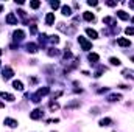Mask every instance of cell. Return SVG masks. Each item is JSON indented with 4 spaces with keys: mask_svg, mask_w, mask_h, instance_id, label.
Here are the masks:
<instances>
[{
    "mask_svg": "<svg viewBox=\"0 0 134 132\" xmlns=\"http://www.w3.org/2000/svg\"><path fill=\"white\" fill-rule=\"evenodd\" d=\"M78 42H80V45H81L83 50H91V48H92V44H91L86 37H83V36L78 37Z\"/></svg>",
    "mask_w": 134,
    "mask_h": 132,
    "instance_id": "cell-1",
    "label": "cell"
},
{
    "mask_svg": "<svg viewBox=\"0 0 134 132\" xmlns=\"http://www.w3.org/2000/svg\"><path fill=\"white\" fill-rule=\"evenodd\" d=\"M6 23L8 25H17V17H16V14L14 13H9L8 16H6Z\"/></svg>",
    "mask_w": 134,
    "mask_h": 132,
    "instance_id": "cell-2",
    "label": "cell"
},
{
    "mask_svg": "<svg viewBox=\"0 0 134 132\" xmlns=\"http://www.w3.org/2000/svg\"><path fill=\"white\" fill-rule=\"evenodd\" d=\"M42 117H44V112H42L41 109H34L33 112L30 113V118H31V120H41Z\"/></svg>",
    "mask_w": 134,
    "mask_h": 132,
    "instance_id": "cell-3",
    "label": "cell"
},
{
    "mask_svg": "<svg viewBox=\"0 0 134 132\" xmlns=\"http://www.w3.org/2000/svg\"><path fill=\"white\" fill-rule=\"evenodd\" d=\"M13 75H14V70H13L11 67H5V68H3V79H5V81L9 79V78H13Z\"/></svg>",
    "mask_w": 134,
    "mask_h": 132,
    "instance_id": "cell-4",
    "label": "cell"
},
{
    "mask_svg": "<svg viewBox=\"0 0 134 132\" xmlns=\"http://www.w3.org/2000/svg\"><path fill=\"white\" fill-rule=\"evenodd\" d=\"M117 44H119L120 47H130V45H131V40H128V39H125V37H120V39H117Z\"/></svg>",
    "mask_w": 134,
    "mask_h": 132,
    "instance_id": "cell-5",
    "label": "cell"
},
{
    "mask_svg": "<svg viewBox=\"0 0 134 132\" xmlns=\"http://www.w3.org/2000/svg\"><path fill=\"white\" fill-rule=\"evenodd\" d=\"M53 22H55V14L53 13H48L45 16V25H52Z\"/></svg>",
    "mask_w": 134,
    "mask_h": 132,
    "instance_id": "cell-6",
    "label": "cell"
},
{
    "mask_svg": "<svg viewBox=\"0 0 134 132\" xmlns=\"http://www.w3.org/2000/svg\"><path fill=\"white\" fill-rule=\"evenodd\" d=\"M5 124H6L8 128H16V126H17V121H16L14 118H5Z\"/></svg>",
    "mask_w": 134,
    "mask_h": 132,
    "instance_id": "cell-7",
    "label": "cell"
},
{
    "mask_svg": "<svg viewBox=\"0 0 134 132\" xmlns=\"http://www.w3.org/2000/svg\"><path fill=\"white\" fill-rule=\"evenodd\" d=\"M119 99H122V95H119V93H112V95L108 97V101H109V103H115V101H119Z\"/></svg>",
    "mask_w": 134,
    "mask_h": 132,
    "instance_id": "cell-8",
    "label": "cell"
},
{
    "mask_svg": "<svg viewBox=\"0 0 134 132\" xmlns=\"http://www.w3.org/2000/svg\"><path fill=\"white\" fill-rule=\"evenodd\" d=\"M111 124H112V120H111V118H108V117L100 120V126H101V128H104V126H111Z\"/></svg>",
    "mask_w": 134,
    "mask_h": 132,
    "instance_id": "cell-9",
    "label": "cell"
},
{
    "mask_svg": "<svg viewBox=\"0 0 134 132\" xmlns=\"http://www.w3.org/2000/svg\"><path fill=\"white\" fill-rule=\"evenodd\" d=\"M87 59L91 61V64H92V62L95 64V62H97V61L100 59V56H98L97 53H89V56H87Z\"/></svg>",
    "mask_w": 134,
    "mask_h": 132,
    "instance_id": "cell-10",
    "label": "cell"
},
{
    "mask_svg": "<svg viewBox=\"0 0 134 132\" xmlns=\"http://www.w3.org/2000/svg\"><path fill=\"white\" fill-rule=\"evenodd\" d=\"M80 106H81L80 101H72V103H67L66 109H76V107H80Z\"/></svg>",
    "mask_w": 134,
    "mask_h": 132,
    "instance_id": "cell-11",
    "label": "cell"
},
{
    "mask_svg": "<svg viewBox=\"0 0 134 132\" xmlns=\"http://www.w3.org/2000/svg\"><path fill=\"white\" fill-rule=\"evenodd\" d=\"M0 97H2V98L3 99H6V101H14V95H11V93H6V92H2V93H0Z\"/></svg>",
    "mask_w": 134,
    "mask_h": 132,
    "instance_id": "cell-12",
    "label": "cell"
},
{
    "mask_svg": "<svg viewBox=\"0 0 134 132\" xmlns=\"http://www.w3.org/2000/svg\"><path fill=\"white\" fill-rule=\"evenodd\" d=\"M13 87L16 89V90H24V84H22V81H13Z\"/></svg>",
    "mask_w": 134,
    "mask_h": 132,
    "instance_id": "cell-13",
    "label": "cell"
},
{
    "mask_svg": "<svg viewBox=\"0 0 134 132\" xmlns=\"http://www.w3.org/2000/svg\"><path fill=\"white\" fill-rule=\"evenodd\" d=\"M48 92H50V89H48V87H44V89H39V90H37V93H36V97H39V98H41V97H44V95H47Z\"/></svg>",
    "mask_w": 134,
    "mask_h": 132,
    "instance_id": "cell-14",
    "label": "cell"
},
{
    "mask_svg": "<svg viewBox=\"0 0 134 132\" xmlns=\"http://www.w3.org/2000/svg\"><path fill=\"white\" fill-rule=\"evenodd\" d=\"M83 17H84V20H87V22H91V20L95 19V16H94L92 13H89V11H86V13L83 14Z\"/></svg>",
    "mask_w": 134,
    "mask_h": 132,
    "instance_id": "cell-15",
    "label": "cell"
},
{
    "mask_svg": "<svg viewBox=\"0 0 134 132\" xmlns=\"http://www.w3.org/2000/svg\"><path fill=\"white\" fill-rule=\"evenodd\" d=\"M27 51H28V53H36V51H37V45H36V44H28V45H27Z\"/></svg>",
    "mask_w": 134,
    "mask_h": 132,
    "instance_id": "cell-16",
    "label": "cell"
},
{
    "mask_svg": "<svg viewBox=\"0 0 134 132\" xmlns=\"http://www.w3.org/2000/svg\"><path fill=\"white\" fill-rule=\"evenodd\" d=\"M61 11H63V14H64V16H70V14H72V8H70V6H67V5H63Z\"/></svg>",
    "mask_w": 134,
    "mask_h": 132,
    "instance_id": "cell-17",
    "label": "cell"
},
{
    "mask_svg": "<svg viewBox=\"0 0 134 132\" xmlns=\"http://www.w3.org/2000/svg\"><path fill=\"white\" fill-rule=\"evenodd\" d=\"M86 33L89 34L92 39H97V37H98V33H97L95 30H92V28H86Z\"/></svg>",
    "mask_w": 134,
    "mask_h": 132,
    "instance_id": "cell-18",
    "label": "cell"
},
{
    "mask_svg": "<svg viewBox=\"0 0 134 132\" xmlns=\"http://www.w3.org/2000/svg\"><path fill=\"white\" fill-rule=\"evenodd\" d=\"M24 36H25V33H24L22 30H17V31L14 33V39H16V40H22Z\"/></svg>",
    "mask_w": 134,
    "mask_h": 132,
    "instance_id": "cell-19",
    "label": "cell"
},
{
    "mask_svg": "<svg viewBox=\"0 0 134 132\" xmlns=\"http://www.w3.org/2000/svg\"><path fill=\"white\" fill-rule=\"evenodd\" d=\"M117 16H119L122 20H128V19H130V14H126L125 11H117Z\"/></svg>",
    "mask_w": 134,
    "mask_h": 132,
    "instance_id": "cell-20",
    "label": "cell"
},
{
    "mask_svg": "<svg viewBox=\"0 0 134 132\" xmlns=\"http://www.w3.org/2000/svg\"><path fill=\"white\" fill-rule=\"evenodd\" d=\"M58 109H59V104H58L56 101H52V103H50V110L55 112V110H58Z\"/></svg>",
    "mask_w": 134,
    "mask_h": 132,
    "instance_id": "cell-21",
    "label": "cell"
},
{
    "mask_svg": "<svg viewBox=\"0 0 134 132\" xmlns=\"http://www.w3.org/2000/svg\"><path fill=\"white\" fill-rule=\"evenodd\" d=\"M109 62L112 65H120V59L119 58H109Z\"/></svg>",
    "mask_w": 134,
    "mask_h": 132,
    "instance_id": "cell-22",
    "label": "cell"
},
{
    "mask_svg": "<svg viewBox=\"0 0 134 132\" xmlns=\"http://www.w3.org/2000/svg\"><path fill=\"white\" fill-rule=\"evenodd\" d=\"M39 6H41V2H37V0H36V2H30V8H33V9H37Z\"/></svg>",
    "mask_w": 134,
    "mask_h": 132,
    "instance_id": "cell-23",
    "label": "cell"
},
{
    "mask_svg": "<svg viewBox=\"0 0 134 132\" xmlns=\"http://www.w3.org/2000/svg\"><path fill=\"white\" fill-rule=\"evenodd\" d=\"M103 22H104V23H111V25H114V23H115V20H114L112 17H104V19H103Z\"/></svg>",
    "mask_w": 134,
    "mask_h": 132,
    "instance_id": "cell-24",
    "label": "cell"
},
{
    "mask_svg": "<svg viewBox=\"0 0 134 132\" xmlns=\"http://www.w3.org/2000/svg\"><path fill=\"white\" fill-rule=\"evenodd\" d=\"M125 33L128 34V36H134V27H128V28L125 30Z\"/></svg>",
    "mask_w": 134,
    "mask_h": 132,
    "instance_id": "cell-25",
    "label": "cell"
},
{
    "mask_svg": "<svg viewBox=\"0 0 134 132\" xmlns=\"http://www.w3.org/2000/svg\"><path fill=\"white\" fill-rule=\"evenodd\" d=\"M58 50L56 48H50V51H48V56H58Z\"/></svg>",
    "mask_w": 134,
    "mask_h": 132,
    "instance_id": "cell-26",
    "label": "cell"
},
{
    "mask_svg": "<svg viewBox=\"0 0 134 132\" xmlns=\"http://www.w3.org/2000/svg\"><path fill=\"white\" fill-rule=\"evenodd\" d=\"M122 73H123V76H125V78H133V76H131V71H130V70H123Z\"/></svg>",
    "mask_w": 134,
    "mask_h": 132,
    "instance_id": "cell-27",
    "label": "cell"
},
{
    "mask_svg": "<svg viewBox=\"0 0 134 132\" xmlns=\"http://www.w3.org/2000/svg\"><path fill=\"white\" fill-rule=\"evenodd\" d=\"M59 6H61L59 2H52V8H53V9H56V8H59Z\"/></svg>",
    "mask_w": 134,
    "mask_h": 132,
    "instance_id": "cell-28",
    "label": "cell"
},
{
    "mask_svg": "<svg viewBox=\"0 0 134 132\" xmlns=\"http://www.w3.org/2000/svg\"><path fill=\"white\" fill-rule=\"evenodd\" d=\"M91 113H92V115H97V113H98V107H94V109H91Z\"/></svg>",
    "mask_w": 134,
    "mask_h": 132,
    "instance_id": "cell-29",
    "label": "cell"
},
{
    "mask_svg": "<svg viewBox=\"0 0 134 132\" xmlns=\"http://www.w3.org/2000/svg\"><path fill=\"white\" fill-rule=\"evenodd\" d=\"M87 5H91V6H97V2H87Z\"/></svg>",
    "mask_w": 134,
    "mask_h": 132,
    "instance_id": "cell-30",
    "label": "cell"
},
{
    "mask_svg": "<svg viewBox=\"0 0 134 132\" xmlns=\"http://www.w3.org/2000/svg\"><path fill=\"white\" fill-rule=\"evenodd\" d=\"M108 5H109V6H115L117 3H115V2H108Z\"/></svg>",
    "mask_w": 134,
    "mask_h": 132,
    "instance_id": "cell-31",
    "label": "cell"
},
{
    "mask_svg": "<svg viewBox=\"0 0 134 132\" xmlns=\"http://www.w3.org/2000/svg\"><path fill=\"white\" fill-rule=\"evenodd\" d=\"M0 107H5V103H2V101H0Z\"/></svg>",
    "mask_w": 134,
    "mask_h": 132,
    "instance_id": "cell-32",
    "label": "cell"
},
{
    "mask_svg": "<svg viewBox=\"0 0 134 132\" xmlns=\"http://www.w3.org/2000/svg\"><path fill=\"white\" fill-rule=\"evenodd\" d=\"M2 9H3V6H2V5H0V11H2Z\"/></svg>",
    "mask_w": 134,
    "mask_h": 132,
    "instance_id": "cell-33",
    "label": "cell"
},
{
    "mask_svg": "<svg viewBox=\"0 0 134 132\" xmlns=\"http://www.w3.org/2000/svg\"><path fill=\"white\" fill-rule=\"evenodd\" d=\"M131 61H134V56H133V58H131Z\"/></svg>",
    "mask_w": 134,
    "mask_h": 132,
    "instance_id": "cell-34",
    "label": "cell"
},
{
    "mask_svg": "<svg viewBox=\"0 0 134 132\" xmlns=\"http://www.w3.org/2000/svg\"><path fill=\"white\" fill-rule=\"evenodd\" d=\"M133 23H134V17H133Z\"/></svg>",
    "mask_w": 134,
    "mask_h": 132,
    "instance_id": "cell-35",
    "label": "cell"
},
{
    "mask_svg": "<svg viewBox=\"0 0 134 132\" xmlns=\"http://www.w3.org/2000/svg\"><path fill=\"white\" fill-rule=\"evenodd\" d=\"M0 55H2V50H0Z\"/></svg>",
    "mask_w": 134,
    "mask_h": 132,
    "instance_id": "cell-36",
    "label": "cell"
},
{
    "mask_svg": "<svg viewBox=\"0 0 134 132\" xmlns=\"http://www.w3.org/2000/svg\"><path fill=\"white\" fill-rule=\"evenodd\" d=\"M52 132H55V131H52Z\"/></svg>",
    "mask_w": 134,
    "mask_h": 132,
    "instance_id": "cell-37",
    "label": "cell"
},
{
    "mask_svg": "<svg viewBox=\"0 0 134 132\" xmlns=\"http://www.w3.org/2000/svg\"><path fill=\"white\" fill-rule=\"evenodd\" d=\"M0 65H2V64H0Z\"/></svg>",
    "mask_w": 134,
    "mask_h": 132,
    "instance_id": "cell-38",
    "label": "cell"
}]
</instances>
